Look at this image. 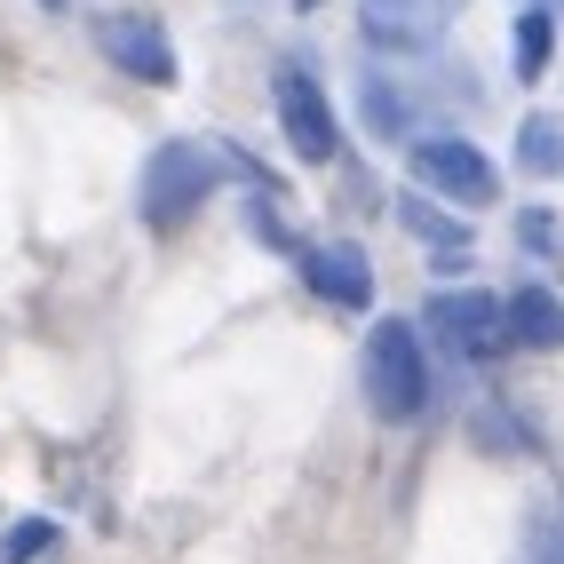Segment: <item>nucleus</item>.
Masks as SVG:
<instances>
[{
	"instance_id": "obj_1",
	"label": "nucleus",
	"mask_w": 564,
	"mask_h": 564,
	"mask_svg": "<svg viewBox=\"0 0 564 564\" xmlns=\"http://www.w3.org/2000/svg\"><path fill=\"white\" fill-rule=\"evenodd\" d=\"M207 199H215V160H207V143H183V135H175V143H160V152L143 160V183H135L143 231L175 239Z\"/></svg>"
},
{
	"instance_id": "obj_2",
	"label": "nucleus",
	"mask_w": 564,
	"mask_h": 564,
	"mask_svg": "<svg viewBox=\"0 0 564 564\" xmlns=\"http://www.w3.org/2000/svg\"><path fill=\"white\" fill-rule=\"evenodd\" d=\"M366 405H373V422H413V413L430 405V366H422V334H413L405 318H382L366 334Z\"/></svg>"
},
{
	"instance_id": "obj_3",
	"label": "nucleus",
	"mask_w": 564,
	"mask_h": 564,
	"mask_svg": "<svg viewBox=\"0 0 564 564\" xmlns=\"http://www.w3.org/2000/svg\"><path fill=\"white\" fill-rule=\"evenodd\" d=\"M405 167H413V192H422V199H445L454 215H477V207L501 199L494 160H485L477 143H462V135H422Z\"/></svg>"
},
{
	"instance_id": "obj_4",
	"label": "nucleus",
	"mask_w": 564,
	"mask_h": 564,
	"mask_svg": "<svg viewBox=\"0 0 564 564\" xmlns=\"http://www.w3.org/2000/svg\"><path fill=\"white\" fill-rule=\"evenodd\" d=\"M430 334L454 358H477V366H494L509 350V318H501V294H485V286H445L437 303H430Z\"/></svg>"
},
{
	"instance_id": "obj_5",
	"label": "nucleus",
	"mask_w": 564,
	"mask_h": 564,
	"mask_svg": "<svg viewBox=\"0 0 564 564\" xmlns=\"http://www.w3.org/2000/svg\"><path fill=\"white\" fill-rule=\"evenodd\" d=\"M271 104H279V128H286V143H294V160L326 167L334 152H343V128H334V104H326V88L311 80L303 64H286L279 80H271Z\"/></svg>"
},
{
	"instance_id": "obj_6",
	"label": "nucleus",
	"mask_w": 564,
	"mask_h": 564,
	"mask_svg": "<svg viewBox=\"0 0 564 564\" xmlns=\"http://www.w3.org/2000/svg\"><path fill=\"white\" fill-rule=\"evenodd\" d=\"M454 17H462V0H358L366 41L390 48V56H430Z\"/></svg>"
},
{
	"instance_id": "obj_7",
	"label": "nucleus",
	"mask_w": 564,
	"mask_h": 564,
	"mask_svg": "<svg viewBox=\"0 0 564 564\" xmlns=\"http://www.w3.org/2000/svg\"><path fill=\"white\" fill-rule=\"evenodd\" d=\"M96 48L120 64L128 80H143V88H167V80H175V48H167V32H160L152 17H135V9L96 17Z\"/></svg>"
},
{
	"instance_id": "obj_8",
	"label": "nucleus",
	"mask_w": 564,
	"mask_h": 564,
	"mask_svg": "<svg viewBox=\"0 0 564 564\" xmlns=\"http://www.w3.org/2000/svg\"><path fill=\"white\" fill-rule=\"evenodd\" d=\"M303 271H311V294H318V303H334V311H366V303H373V262H366L358 239H326V247H311Z\"/></svg>"
},
{
	"instance_id": "obj_9",
	"label": "nucleus",
	"mask_w": 564,
	"mask_h": 564,
	"mask_svg": "<svg viewBox=\"0 0 564 564\" xmlns=\"http://www.w3.org/2000/svg\"><path fill=\"white\" fill-rule=\"evenodd\" d=\"M501 318H509V343H524V350H564V303H556L549 286L509 294Z\"/></svg>"
},
{
	"instance_id": "obj_10",
	"label": "nucleus",
	"mask_w": 564,
	"mask_h": 564,
	"mask_svg": "<svg viewBox=\"0 0 564 564\" xmlns=\"http://www.w3.org/2000/svg\"><path fill=\"white\" fill-rule=\"evenodd\" d=\"M398 223H405V231L422 239L430 254H454V247L469 254V223H462V215H445V207H430L422 192H398Z\"/></svg>"
},
{
	"instance_id": "obj_11",
	"label": "nucleus",
	"mask_w": 564,
	"mask_h": 564,
	"mask_svg": "<svg viewBox=\"0 0 564 564\" xmlns=\"http://www.w3.org/2000/svg\"><path fill=\"white\" fill-rule=\"evenodd\" d=\"M549 56H556V17H549V9H524L517 32H509V72L533 88L541 72H549Z\"/></svg>"
},
{
	"instance_id": "obj_12",
	"label": "nucleus",
	"mask_w": 564,
	"mask_h": 564,
	"mask_svg": "<svg viewBox=\"0 0 564 564\" xmlns=\"http://www.w3.org/2000/svg\"><path fill=\"white\" fill-rule=\"evenodd\" d=\"M517 167H524V175H564V120H556V111H524V128H517Z\"/></svg>"
},
{
	"instance_id": "obj_13",
	"label": "nucleus",
	"mask_w": 564,
	"mask_h": 564,
	"mask_svg": "<svg viewBox=\"0 0 564 564\" xmlns=\"http://www.w3.org/2000/svg\"><path fill=\"white\" fill-rule=\"evenodd\" d=\"M358 104H366V128L382 135V143H398V135L413 128V104H405V96H398V88L382 80V72H366V88H358Z\"/></svg>"
},
{
	"instance_id": "obj_14",
	"label": "nucleus",
	"mask_w": 564,
	"mask_h": 564,
	"mask_svg": "<svg viewBox=\"0 0 564 564\" xmlns=\"http://www.w3.org/2000/svg\"><path fill=\"white\" fill-rule=\"evenodd\" d=\"M41 549H56V524L48 517H17L9 533H0V564H32Z\"/></svg>"
},
{
	"instance_id": "obj_15",
	"label": "nucleus",
	"mask_w": 564,
	"mask_h": 564,
	"mask_svg": "<svg viewBox=\"0 0 564 564\" xmlns=\"http://www.w3.org/2000/svg\"><path fill=\"white\" fill-rule=\"evenodd\" d=\"M247 231H254L262 247H279V254H294V231H286V215H271L262 199H247Z\"/></svg>"
},
{
	"instance_id": "obj_16",
	"label": "nucleus",
	"mask_w": 564,
	"mask_h": 564,
	"mask_svg": "<svg viewBox=\"0 0 564 564\" xmlns=\"http://www.w3.org/2000/svg\"><path fill=\"white\" fill-rule=\"evenodd\" d=\"M524 564H564V517H541L533 541H524Z\"/></svg>"
},
{
	"instance_id": "obj_17",
	"label": "nucleus",
	"mask_w": 564,
	"mask_h": 564,
	"mask_svg": "<svg viewBox=\"0 0 564 564\" xmlns=\"http://www.w3.org/2000/svg\"><path fill=\"white\" fill-rule=\"evenodd\" d=\"M517 231H524V239H533V247H541V254H549V247H556V223H549V215H541V207H533V215H524V223H517Z\"/></svg>"
},
{
	"instance_id": "obj_18",
	"label": "nucleus",
	"mask_w": 564,
	"mask_h": 564,
	"mask_svg": "<svg viewBox=\"0 0 564 564\" xmlns=\"http://www.w3.org/2000/svg\"><path fill=\"white\" fill-rule=\"evenodd\" d=\"M517 9H549V17H556V9H564V0H517Z\"/></svg>"
},
{
	"instance_id": "obj_19",
	"label": "nucleus",
	"mask_w": 564,
	"mask_h": 564,
	"mask_svg": "<svg viewBox=\"0 0 564 564\" xmlns=\"http://www.w3.org/2000/svg\"><path fill=\"white\" fill-rule=\"evenodd\" d=\"M41 9H64V0H41Z\"/></svg>"
}]
</instances>
